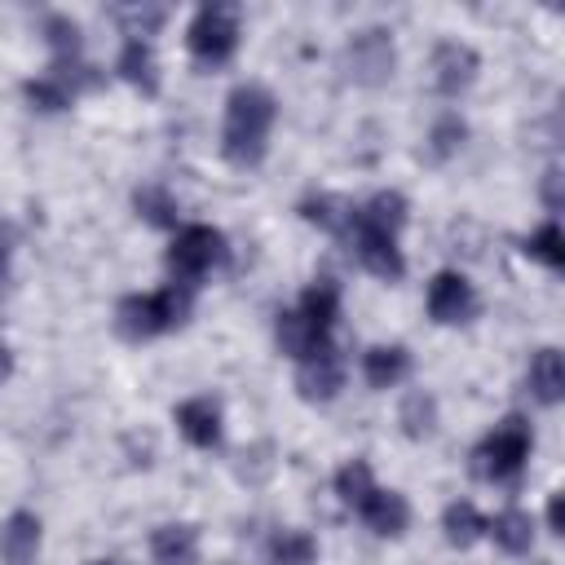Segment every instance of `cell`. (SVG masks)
<instances>
[{"instance_id":"obj_24","label":"cell","mask_w":565,"mask_h":565,"mask_svg":"<svg viewBox=\"0 0 565 565\" xmlns=\"http://www.w3.org/2000/svg\"><path fill=\"white\" fill-rule=\"evenodd\" d=\"M300 216H305V221H313V225H322V230L344 234V230H349V221H353V207H349L344 199L318 194V199H305V203H300Z\"/></svg>"},{"instance_id":"obj_2","label":"cell","mask_w":565,"mask_h":565,"mask_svg":"<svg viewBox=\"0 0 565 565\" xmlns=\"http://www.w3.org/2000/svg\"><path fill=\"white\" fill-rule=\"evenodd\" d=\"M190 309H194V287L168 282L150 296H124L119 309H115V327L128 340H150V335H163V331L181 327L190 318Z\"/></svg>"},{"instance_id":"obj_27","label":"cell","mask_w":565,"mask_h":565,"mask_svg":"<svg viewBox=\"0 0 565 565\" xmlns=\"http://www.w3.org/2000/svg\"><path fill=\"white\" fill-rule=\"evenodd\" d=\"M371 490H375V481H371V463H366V459H349V463L335 472V494H340V503L358 508Z\"/></svg>"},{"instance_id":"obj_37","label":"cell","mask_w":565,"mask_h":565,"mask_svg":"<svg viewBox=\"0 0 565 565\" xmlns=\"http://www.w3.org/2000/svg\"><path fill=\"white\" fill-rule=\"evenodd\" d=\"M93 565H110V561H93Z\"/></svg>"},{"instance_id":"obj_14","label":"cell","mask_w":565,"mask_h":565,"mask_svg":"<svg viewBox=\"0 0 565 565\" xmlns=\"http://www.w3.org/2000/svg\"><path fill=\"white\" fill-rule=\"evenodd\" d=\"M150 556H154V565H194L199 561V530L185 521L159 525L150 534Z\"/></svg>"},{"instance_id":"obj_19","label":"cell","mask_w":565,"mask_h":565,"mask_svg":"<svg viewBox=\"0 0 565 565\" xmlns=\"http://www.w3.org/2000/svg\"><path fill=\"white\" fill-rule=\"evenodd\" d=\"M313 331H331V322H335V313H340V287L331 282V278H318L313 287H305V296H300V309H296Z\"/></svg>"},{"instance_id":"obj_8","label":"cell","mask_w":565,"mask_h":565,"mask_svg":"<svg viewBox=\"0 0 565 565\" xmlns=\"http://www.w3.org/2000/svg\"><path fill=\"white\" fill-rule=\"evenodd\" d=\"M340 384H344V362L331 349V340L296 362V388H300L305 402H331L340 393Z\"/></svg>"},{"instance_id":"obj_34","label":"cell","mask_w":565,"mask_h":565,"mask_svg":"<svg viewBox=\"0 0 565 565\" xmlns=\"http://www.w3.org/2000/svg\"><path fill=\"white\" fill-rule=\"evenodd\" d=\"M547 525H552V534H561V530H565V512H561V494H552V499H547Z\"/></svg>"},{"instance_id":"obj_4","label":"cell","mask_w":565,"mask_h":565,"mask_svg":"<svg viewBox=\"0 0 565 565\" xmlns=\"http://www.w3.org/2000/svg\"><path fill=\"white\" fill-rule=\"evenodd\" d=\"M185 44H190V53H194L203 66L230 62L234 49H238V4H203V9L190 18Z\"/></svg>"},{"instance_id":"obj_36","label":"cell","mask_w":565,"mask_h":565,"mask_svg":"<svg viewBox=\"0 0 565 565\" xmlns=\"http://www.w3.org/2000/svg\"><path fill=\"white\" fill-rule=\"evenodd\" d=\"M9 371H13V353H9V344L0 340V380H4Z\"/></svg>"},{"instance_id":"obj_31","label":"cell","mask_w":565,"mask_h":565,"mask_svg":"<svg viewBox=\"0 0 565 565\" xmlns=\"http://www.w3.org/2000/svg\"><path fill=\"white\" fill-rule=\"evenodd\" d=\"M463 137H468V124H463L459 115H441V119L433 124V132H428V141H433V159H450V154L463 146Z\"/></svg>"},{"instance_id":"obj_10","label":"cell","mask_w":565,"mask_h":565,"mask_svg":"<svg viewBox=\"0 0 565 565\" xmlns=\"http://www.w3.org/2000/svg\"><path fill=\"white\" fill-rule=\"evenodd\" d=\"M428 313H433V322H468L477 313L472 282L463 274H455V269H441L428 282Z\"/></svg>"},{"instance_id":"obj_1","label":"cell","mask_w":565,"mask_h":565,"mask_svg":"<svg viewBox=\"0 0 565 565\" xmlns=\"http://www.w3.org/2000/svg\"><path fill=\"white\" fill-rule=\"evenodd\" d=\"M278 102L269 88L260 84H238L225 102V128H221V154L234 168H256L265 159L269 146V128H274Z\"/></svg>"},{"instance_id":"obj_7","label":"cell","mask_w":565,"mask_h":565,"mask_svg":"<svg viewBox=\"0 0 565 565\" xmlns=\"http://www.w3.org/2000/svg\"><path fill=\"white\" fill-rule=\"evenodd\" d=\"M344 66L358 84H384L393 79V66H397V53H393V40L388 31L371 26V31H358L344 49Z\"/></svg>"},{"instance_id":"obj_25","label":"cell","mask_w":565,"mask_h":565,"mask_svg":"<svg viewBox=\"0 0 565 565\" xmlns=\"http://www.w3.org/2000/svg\"><path fill=\"white\" fill-rule=\"evenodd\" d=\"M269 561L274 565H313L318 561V543L305 530H282L274 539V547H269Z\"/></svg>"},{"instance_id":"obj_15","label":"cell","mask_w":565,"mask_h":565,"mask_svg":"<svg viewBox=\"0 0 565 565\" xmlns=\"http://www.w3.org/2000/svg\"><path fill=\"white\" fill-rule=\"evenodd\" d=\"M362 375L371 388H397L411 375V353L402 344H375L362 358Z\"/></svg>"},{"instance_id":"obj_9","label":"cell","mask_w":565,"mask_h":565,"mask_svg":"<svg viewBox=\"0 0 565 565\" xmlns=\"http://www.w3.org/2000/svg\"><path fill=\"white\" fill-rule=\"evenodd\" d=\"M477 71H481L477 49H468V44H459V40H441V44L433 49V84H437V93L459 97V93L477 79Z\"/></svg>"},{"instance_id":"obj_28","label":"cell","mask_w":565,"mask_h":565,"mask_svg":"<svg viewBox=\"0 0 565 565\" xmlns=\"http://www.w3.org/2000/svg\"><path fill=\"white\" fill-rule=\"evenodd\" d=\"M132 203H137V212H141L150 225H177V199H172L163 185H141V190L132 194Z\"/></svg>"},{"instance_id":"obj_11","label":"cell","mask_w":565,"mask_h":565,"mask_svg":"<svg viewBox=\"0 0 565 565\" xmlns=\"http://www.w3.org/2000/svg\"><path fill=\"white\" fill-rule=\"evenodd\" d=\"M172 419H177V428H181V437H185L190 446L212 450V446L221 441V406H216L212 397H190V402H181V406L172 411Z\"/></svg>"},{"instance_id":"obj_30","label":"cell","mask_w":565,"mask_h":565,"mask_svg":"<svg viewBox=\"0 0 565 565\" xmlns=\"http://www.w3.org/2000/svg\"><path fill=\"white\" fill-rule=\"evenodd\" d=\"M22 93H26V102H31L35 110H49V115H53V110H66V106L75 102V97H71V93H66V88H62L53 75L26 79V88H22Z\"/></svg>"},{"instance_id":"obj_35","label":"cell","mask_w":565,"mask_h":565,"mask_svg":"<svg viewBox=\"0 0 565 565\" xmlns=\"http://www.w3.org/2000/svg\"><path fill=\"white\" fill-rule=\"evenodd\" d=\"M9 287V247L0 243V291Z\"/></svg>"},{"instance_id":"obj_6","label":"cell","mask_w":565,"mask_h":565,"mask_svg":"<svg viewBox=\"0 0 565 565\" xmlns=\"http://www.w3.org/2000/svg\"><path fill=\"white\" fill-rule=\"evenodd\" d=\"M344 234L353 238V252H358V260H362V269H366V274H375V278H384V282H397V278L406 274V260H402L397 234H384V230L362 225V221H358V207H353V221H349V230H344Z\"/></svg>"},{"instance_id":"obj_20","label":"cell","mask_w":565,"mask_h":565,"mask_svg":"<svg viewBox=\"0 0 565 565\" xmlns=\"http://www.w3.org/2000/svg\"><path fill=\"white\" fill-rule=\"evenodd\" d=\"M406 212H411V203H406L397 190H380L375 199H366V203L358 207V221H362V225H371V230L397 234V230L406 225Z\"/></svg>"},{"instance_id":"obj_3","label":"cell","mask_w":565,"mask_h":565,"mask_svg":"<svg viewBox=\"0 0 565 565\" xmlns=\"http://www.w3.org/2000/svg\"><path fill=\"white\" fill-rule=\"evenodd\" d=\"M530 446H534V437H530V424L521 419V415H508L481 446H477V472L486 477V481H512L521 468H525V459H530Z\"/></svg>"},{"instance_id":"obj_29","label":"cell","mask_w":565,"mask_h":565,"mask_svg":"<svg viewBox=\"0 0 565 565\" xmlns=\"http://www.w3.org/2000/svg\"><path fill=\"white\" fill-rule=\"evenodd\" d=\"M525 252H530L534 260H543L547 269H565V238H561V225L547 221L543 230H534V234L525 238Z\"/></svg>"},{"instance_id":"obj_17","label":"cell","mask_w":565,"mask_h":565,"mask_svg":"<svg viewBox=\"0 0 565 565\" xmlns=\"http://www.w3.org/2000/svg\"><path fill=\"white\" fill-rule=\"evenodd\" d=\"M115 71L132 84V88H141V93H154L159 88V71H154V49H150V40H124V49H119V62H115Z\"/></svg>"},{"instance_id":"obj_33","label":"cell","mask_w":565,"mask_h":565,"mask_svg":"<svg viewBox=\"0 0 565 565\" xmlns=\"http://www.w3.org/2000/svg\"><path fill=\"white\" fill-rule=\"evenodd\" d=\"M561 181H565V177H561V168H547V172H543V199H547V207H552V212L561 207Z\"/></svg>"},{"instance_id":"obj_16","label":"cell","mask_w":565,"mask_h":565,"mask_svg":"<svg viewBox=\"0 0 565 565\" xmlns=\"http://www.w3.org/2000/svg\"><path fill=\"white\" fill-rule=\"evenodd\" d=\"M530 388L543 406H556L565 397V358H561V349L547 344L530 358Z\"/></svg>"},{"instance_id":"obj_21","label":"cell","mask_w":565,"mask_h":565,"mask_svg":"<svg viewBox=\"0 0 565 565\" xmlns=\"http://www.w3.org/2000/svg\"><path fill=\"white\" fill-rule=\"evenodd\" d=\"M441 530H446V543H450V547H472V543L486 534V516H481L468 499H455V503L441 512Z\"/></svg>"},{"instance_id":"obj_26","label":"cell","mask_w":565,"mask_h":565,"mask_svg":"<svg viewBox=\"0 0 565 565\" xmlns=\"http://www.w3.org/2000/svg\"><path fill=\"white\" fill-rule=\"evenodd\" d=\"M433 424H437V402H433V393H424V388H415V393H406V402H402V428H406V437H428L433 433Z\"/></svg>"},{"instance_id":"obj_5","label":"cell","mask_w":565,"mask_h":565,"mask_svg":"<svg viewBox=\"0 0 565 565\" xmlns=\"http://www.w3.org/2000/svg\"><path fill=\"white\" fill-rule=\"evenodd\" d=\"M221 260H225V234L212 225H185V230H177V238L168 247L172 282H185V287H194Z\"/></svg>"},{"instance_id":"obj_12","label":"cell","mask_w":565,"mask_h":565,"mask_svg":"<svg viewBox=\"0 0 565 565\" xmlns=\"http://www.w3.org/2000/svg\"><path fill=\"white\" fill-rule=\"evenodd\" d=\"M358 512H362V521L375 530V534H384V539H397L406 525H411V503L397 494V490H371L362 503H358Z\"/></svg>"},{"instance_id":"obj_22","label":"cell","mask_w":565,"mask_h":565,"mask_svg":"<svg viewBox=\"0 0 565 565\" xmlns=\"http://www.w3.org/2000/svg\"><path fill=\"white\" fill-rule=\"evenodd\" d=\"M486 530H490L494 543H499L503 552H512V556L530 552V543H534V521H530V512H521V508L499 512L494 521H486Z\"/></svg>"},{"instance_id":"obj_32","label":"cell","mask_w":565,"mask_h":565,"mask_svg":"<svg viewBox=\"0 0 565 565\" xmlns=\"http://www.w3.org/2000/svg\"><path fill=\"white\" fill-rule=\"evenodd\" d=\"M119 18L128 22V35L132 40H141V35H150V31H159V22H163V9H119Z\"/></svg>"},{"instance_id":"obj_18","label":"cell","mask_w":565,"mask_h":565,"mask_svg":"<svg viewBox=\"0 0 565 565\" xmlns=\"http://www.w3.org/2000/svg\"><path fill=\"white\" fill-rule=\"evenodd\" d=\"M274 335H278V349H282L287 358H296V362H300V358H309L313 349H322V344H327V335H322V331H313V327H309V322H305L296 309H282V313H278Z\"/></svg>"},{"instance_id":"obj_23","label":"cell","mask_w":565,"mask_h":565,"mask_svg":"<svg viewBox=\"0 0 565 565\" xmlns=\"http://www.w3.org/2000/svg\"><path fill=\"white\" fill-rule=\"evenodd\" d=\"M44 40H49V49H53V62H79L84 40H79V26H75L66 13H49V18H44Z\"/></svg>"},{"instance_id":"obj_13","label":"cell","mask_w":565,"mask_h":565,"mask_svg":"<svg viewBox=\"0 0 565 565\" xmlns=\"http://www.w3.org/2000/svg\"><path fill=\"white\" fill-rule=\"evenodd\" d=\"M40 552V516L35 512H13L0 525V561L4 565H31Z\"/></svg>"}]
</instances>
